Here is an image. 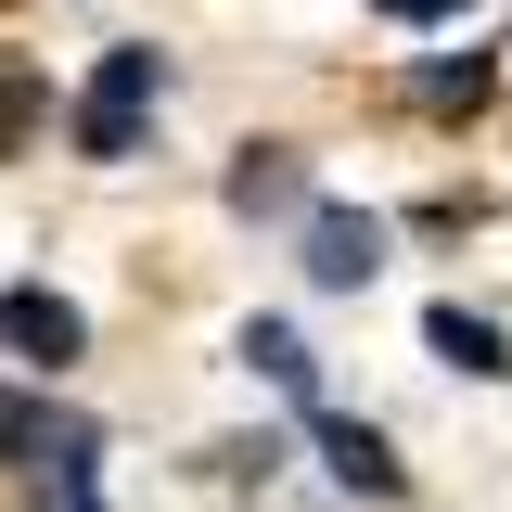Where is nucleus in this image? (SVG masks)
I'll return each instance as SVG.
<instances>
[{
	"label": "nucleus",
	"instance_id": "7",
	"mask_svg": "<svg viewBox=\"0 0 512 512\" xmlns=\"http://www.w3.org/2000/svg\"><path fill=\"white\" fill-rule=\"evenodd\" d=\"M423 346H436L448 372H474V384H500V372H512V333H500V320H474L461 295H448V308H423Z\"/></svg>",
	"mask_w": 512,
	"mask_h": 512
},
{
	"label": "nucleus",
	"instance_id": "8",
	"mask_svg": "<svg viewBox=\"0 0 512 512\" xmlns=\"http://www.w3.org/2000/svg\"><path fill=\"white\" fill-rule=\"evenodd\" d=\"M231 359H244V372H269L295 410L320 397V359H308V333H295V320H244V346H231Z\"/></svg>",
	"mask_w": 512,
	"mask_h": 512
},
{
	"label": "nucleus",
	"instance_id": "11",
	"mask_svg": "<svg viewBox=\"0 0 512 512\" xmlns=\"http://www.w3.org/2000/svg\"><path fill=\"white\" fill-rule=\"evenodd\" d=\"M26 128H39V77H26V64H0V154H13Z\"/></svg>",
	"mask_w": 512,
	"mask_h": 512
},
{
	"label": "nucleus",
	"instance_id": "6",
	"mask_svg": "<svg viewBox=\"0 0 512 512\" xmlns=\"http://www.w3.org/2000/svg\"><path fill=\"white\" fill-rule=\"evenodd\" d=\"M39 512H103V423L64 410L52 448H39Z\"/></svg>",
	"mask_w": 512,
	"mask_h": 512
},
{
	"label": "nucleus",
	"instance_id": "2",
	"mask_svg": "<svg viewBox=\"0 0 512 512\" xmlns=\"http://www.w3.org/2000/svg\"><path fill=\"white\" fill-rule=\"evenodd\" d=\"M0 346L52 384V372H77V359H90V308H77V295H52V282H13V295H0Z\"/></svg>",
	"mask_w": 512,
	"mask_h": 512
},
{
	"label": "nucleus",
	"instance_id": "9",
	"mask_svg": "<svg viewBox=\"0 0 512 512\" xmlns=\"http://www.w3.org/2000/svg\"><path fill=\"white\" fill-rule=\"evenodd\" d=\"M487 77H500V64H487V52H461V64H423L410 90H423V116H474V103H487Z\"/></svg>",
	"mask_w": 512,
	"mask_h": 512
},
{
	"label": "nucleus",
	"instance_id": "5",
	"mask_svg": "<svg viewBox=\"0 0 512 512\" xmlns=\"http://www.w3.org/2000/svg\"><path fill=\"white\" fill-rule=\"evenodd\" d=\"M308 436H320V461H333V487H359V500H397V487H410L397 448H384L372 423H346V410H320V397H308Z\"/></svg>",
	"mask_w": 512,
	"mask_h": 512
},
{
	"label": "nucleus",
	"instance_id": "1",
	"mask_svg": "<svg viewBox=\"0 0 512 512\" xmlns=\"http://www.w3.org/2000/svg\"><path fill=\"white\" fill-rule=\"evenodd\" d=\"M154 103H167V52H154V39H116V52L90 64V90H77V116H64V128H77L90 167H128Z\"/></svg>",
	"mask_w": 512,
	"mask_h": 512
},
{
	"label": "nucleus",
	"instance_id": "12",
	"mask_svg": "<svg viewBox=\"0 0 512 512\" xmlns=\"http://www.w3.org/2000/svg\"><path fill=\"white\" fill-rule=\"evenodd\" d=\"M397 26H461V0H384Z\"/></svg>",
	"mask_w": 512,
	"mask_h": 512
},
{
	"label": "nucleus",
	"instance_id": "4",
	"mask_svg": "<svg viewBox=\"0 0 512 512\" xmlns=\"http://www.w3.org/2000/svg\"><path fill=\"white\" fill-rule=\"evenodd\" d=\"M218 192H231V218H295V205H308V154H295V141H244Z\"/></svg>",
	"mask_w": 512,
	"mask_h": 512
},
{
	"label": "nucleus",
	"instance_id": "3",
	"mask_svg": "<svg viewBox=\"0 0 512 512\" xmlns=\"http://www.w3.org/2000/svg\"><path fill=\"white\" fill-rule=\"evenodd\" d=\"M384 269V218L372 205H308V282L320 295H359Z\"/></svg>",
	"mask_w": 512,
	"mask_h": 512
},
{
	"label": "nucleus",
	"instance_id": "10",
	"mask_svg": "<svg viewBox=\"0 0 512 512\" xmlns=\"http://www.w3.org/2000/svg\"><path fill=\"white\" fill-rule=\"evenodd\" d=\"M52 397H13V384H0V461H39V448H52Z\"/></svg>",
	"mask_w": 512,
	"mask_h": 512
}]
</instances>
